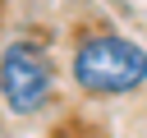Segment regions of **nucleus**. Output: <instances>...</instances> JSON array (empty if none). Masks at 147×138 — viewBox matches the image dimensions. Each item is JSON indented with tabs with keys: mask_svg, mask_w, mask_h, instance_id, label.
Listing matches in <instances>:
<instances>
[{
	"mask_svg": "<svg viewBox=\"0 0 147 138\" xmlns=\"http://www.w3.org/2000/svg\"><path fill=\"white\" fill-rule=\"evenodd\" d=\"M74 83L92 97H119L147 83V51L129 37L96 32L74 51Z\"/></svg>",
	"mask_w": 147,
	"mask_h": 138,
	"instance_id": "f257e3e1",
	"label": "nucleus"
},
{
	"mask_svg": "<svg viewBox=\"0 0 147 138\" xmlns=\"http://www.w3.org/2000/svg\"><path fill=\"white\" fill-rule=\"evenodd\" d=\"M51 60L37 41H9L0 55V97L14 115H37L51 101Z\"/></svg>",
	"mask_w": 147,
	"mask_h": 138,
	"instance_id": "f03ea898",
	"label": "nucleus"
},
{
	"mask_svg": "<svg viewBox=\"0 0 147 138\" xmlns=\"http://www.w3.org/2000/svg\"><path fill=\"white\" fill-rule=\"evenodd\" d=\"M51 138H101V129L87 124V120H64V124L51 129Z\"/></svg>",
	"mask_w": 147,
	"mask_h": 138,
	"instance_id": "7ed1b4c3",
	"label": "nucleus"
},
{
	"mask_svg": "<svg viewBox=\"0 0 147 138\" xmlns=\"http://www.w3.org/2000/svg\"><path fill=\"white\" fill-rule=\"evenodd\" d=\"M0 14H5V0H0Z\"/></svg>",
	"mask_w": 147,
	"mask_h": 138,
	"instance_id": "20e7f679",
	"label": "nucleus"
}]
</instances>
